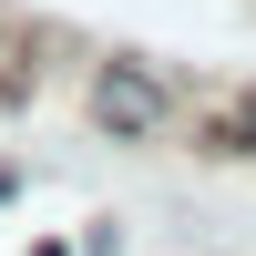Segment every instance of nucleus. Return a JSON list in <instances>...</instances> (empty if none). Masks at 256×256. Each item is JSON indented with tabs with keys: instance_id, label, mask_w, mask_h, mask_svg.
<instances>
[{
	"instance_id": "nucleus-1",
	"label": "nucleus",
	"mask_w": 256,
	"mask_h": 256,
	"mask_svg": "<svg viewBox=\"0 0 256 256\" xmlns=\"http://www.w3.org/2000/svg\"><path fill=\"white\" fill-rule=\"evenodd\" d=\"M92 123H102L113 144H154V134L184 123V92H174L144 52H113V62L92 72Z\"/></svg>"
},
{
	"instance_id": "nucleus-2",
	"label": "nucleus",
	"mask_w": 256,
	"mask_h": 256,
	"mask_svg": "<svg viewBox=\"0 0 256 256\" xmlns=\"http://www.w3.org/2000/svg\"><path fill=\"white\" fill-rule=\"evenodd\" d=\"M10 195H20V174H10V164H0V205H10Z\"/></svg>"
},
{
	"instance_id": "nucleus-3",
	"label": "nucleus",
	"mask_w": 256,
	"mask_h": 256,
	"mask_svg": "<svg viewBox=\"0 0 256 256\" xmlns=\"http://www.w3.org/2000/svg\"><path fill=\"white\" fill-rule=\"evenodd\" d=\"M31 256H72V246H31Z\"/></svg>"
}]
</instances>
